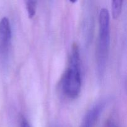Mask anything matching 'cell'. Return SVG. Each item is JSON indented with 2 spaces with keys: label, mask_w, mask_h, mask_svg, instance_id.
Instances as JSON below:
<instances>
[{
  "label": "cell",
  "mask_w": 127,
  "mask_h": 127,
  "mask_svg": "<svg viewBox=\"0 0 127 127\" xmlns=\"http://www.w3.org/2000/svg\"><path fill=\"white\" fill-rule=\"evenodd\" d=\"M80 55L76 43L72 46L69 64L66 70L62 80V88L64 94L70 98H76L81 89Z\"/></svg>",
  "instance_id": "1"
},
{
  "label": "cell",
  "mask_w": 127,
  "mask_h": 127,
  "mask_svg": "<svg viewBox=\"0 0 127 127\" xmlns=\"http://www.w3.org/2000/svg\"><path fill=\"white\" fill-rule=\"evenodd\" d=\"M99 36L97 51V66L99 76L104 74L106 68L110 45V15L108 10L102 8L99 13Z\"/></svg>",
  "instance_id": "2"
},
{
  "label": "cell",
  "mask_w": 127,
  "mask_h": 127,
  "mask_svg": "<svg viewBox=\"0 0 127 127\" xmlns=\"http://www.w3.org/2000/svg\"><path fill=\"white\" fill-rule=\"evenodd\" d=\"M12 32L10 22L6 17L0 21V55L7 58L11 44Z\"/></svg>",
  "instance_id": "3"
},
{
  "label": "cell",
  "mask_w": 127,
  "mask_h": 127,
  "mask_svg": "<svg viewBox=\"0 0 127 127\" xmlns=\"http://www.w3.org/2000/svg\"><path fill=\"white\" fill-rule=\"evenodd\" d=\"M106 102L101 101L93 107L86 114L80 127H93L105 108Z\"/></svg>",
  "instance_id": "4"
},
{
  "label": "cell",
  "mask_w": 127,
  "mask_h": 127,
  "mask_svg": "<svg viewBox=\"0 0 127 127\" xmlns=\"http://www.w3.org/2000/svg\"><path fill=\"white\" fill-rule=\"evenodd\" d=\"M122 0H114L112 2V13L114 19H117L120 16L122 8Z\"/></svg>",
  "instance_id": "5"
},
{
  "label": "cell",
  "mask_w": 127,
  "mask_h": 127,
  "mask_svg": "<svg viewBox=\"0 0 127 127\" xmlns=\"http://www.w3.org/2000/svg\"><path fill=\"white\" fill-rule=\"evenodd\" d=\"M26 7L29 18L35 16L37 10V1L34 0H27L26 1Z\"/></svg>",
  "instance_id": "6"
},
{
  "label": "cell",
  "mask_w": 127,
  "mask_h": 127,
  "mask_svg": "<svg viewBox=\"0 0 127 127\" xmlns=\"http://www.w3.org/2000/svg\"><path fill=\"white\" fill-rule=\"evenodd\" d=\"M21 127H31V126L29 124V123L27 122V120L24 118H22L21 123Z\"/></svg>",
  "instance_id": "7"
},
{
  "label": "cell",
  "mask_w": 127,
  "mask_h": 127,
  "mask_svg": "<svg viewBox=\"0 0 127 127\" xmlns=\"http://www.w3.org/2000/svg\"><path fill=\"white\" fill-rule=\"evenodd\" d=\"M109 127H115V126H114V125H112V124H110V126H109Z\"/></svg>",
  "instance_id": "8"
}]
</instances>
